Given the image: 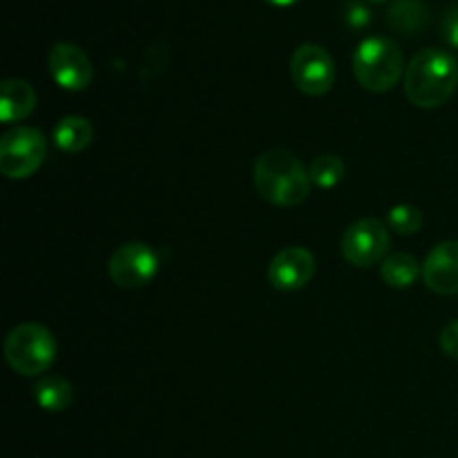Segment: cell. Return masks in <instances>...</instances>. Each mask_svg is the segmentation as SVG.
<instances>
[{
    "instance_id": "obj_1",
    "label": "cell",
    "mask_w": 458,
    "mask_h": 458,
    "mask_svg": "<svg viewBox=\"0 0 458 458\" xmlns=\"http://www.w3.org/2000/svg\"><path fill=\"white\" fill-rule=\"evenodd\" d=\"M458 88V61L445 49H420L405 70V94L416 107L443 106Z\"/></svg>"
},
{
    "instance_id": "obj_2",
    "label": "cell",
    "mask_w": 458,
    "mask_h": 458,
    "mask_svg": "<svg viewBox=\"0 0 458 458\" xmlns=\"http://www.w3.org/2000/svg\"><path fill=\"white\" fill-rule=\"evenodd\" d=\"M253 182L259 197L276 206L302 204L311 191V177L295 155L268 150L255 161Z\"/></svg>"
},
{
    "instance_id": "obj_3",
    "label": "cell",
    "mask_w": 458,
    "mask_h": 458,
    "mask_svg": "<svg viewBox=\"0 0 458 458\" xmlns=\"http://www.w3.org/2000/svg\"><path fill=\"white\" fill-rule=\"evenodd\" d=\"M405 74V58L392 38L371 36L353 52V76L367 92H389Z\"/></svg>"
},
{
    "instance_id": "obj_4",
    "label": "cell",
    "mask_w": 458,
    "mask_h": 458,
    "mask_svg": "<svg viewBox=\"0 0 458 458\" xmlns=\"http://www.w3.org/2000/svg\"><path fill=\"white\" fill-rule=\"evenodd\" d=\"M4 358L16 374H45L56 360V340L43 325L25 322L9 331L4 340Z\"/></svg>"
},
{
    "instance_id": "obj_5",
    "label": "cell",
    "mask_w": 458,
    "mask_h": 458,
    "mask_svg": "<svg viewBox=\"0 0 458 458\" xmlns=\"http://www.w3.org/2000/svg\"><path fill=\"white\" fill-rule=\"evenodd\" d=\"M47 141L36 128H12L0 139V173L9 179H27L43 165Z\"/></svg>"
},
{
    "instance_id": "obj_6",
    "label": "cell",
    "mask_w": 458,
    "mask_h": 458,
    "mask_svg": "<svg viewBox=\"0 0 458 458\" xmlns=\"http://www.w3.org/2000/svg\"><path fill=\"white\" fill-rule=\"evenodd\" d=\"M295 88L307 97H322L335 83V63L325 47L316 43L300 45L291 58Z\"/></svg>"
},
{
    "instance_id": "obj_7",
    "label": "cell",
    "mask_w": 458,
    "mask_h": 458,
    "mask_svg": "<svg viewBox=\"0 0 458 458\" xmlns=\"http://www.w3.org/2000/svg\"><path fill=\"white\" fill-rule=\"evenodd\" d=\"M159 271V255L143 242L123 244L112 253L107 273L121 289H141L150 284Z\"/></svg>"
},
{
    "instance_id": "obj_8",
    "label": "cell",
    "mask_w": 458,
    "mask_h": 458,
    "mask_svg": "<svg viewBox=\"0 0 458 458\" xmlns=\"http://www.w3.org/2000/svg\"><path fill=\"white\" fill-rule=\"evenodd\" d=\"M389 231L380 219H360L344 231L340 250L349 264L369 268L387 255Z\"/></svg>"
},
{
    "instance_id": "obj_9",
    "label": "cell",
    "mask_w": 458,
    "mask_h": 458,
    "mask_svg": "<svg viewBox=\"0 0 458 458\" xmlns=\"http://www.w3.org/2000/svg\"><path fill=\"white\" fill-rule=\"evenodd\" d=\"M49 74L67 92H81L92 83V61L74 43H56L49 49Z\"/></svg>"
},
{
    "instance_id": "obj_10",
    "label": "cell",
    "mask_w": 458,
    "mask_h": 458,
    "mask_svg": "<svg viewBox=\"0 0 458 458\" xmlns=\"http://www.w3.org/2000/svg\"><path fill=\"white\" fill-rule=\"evenodd\" d=\"M316 273V259L311 250L302 246L282 249L268 264V282L277 291H300L311 282Z\"/></svg>"
},
{
    "instance_id": "obj_11",
    "label": "cell",
    "mask_w": 458,
    "mask_h": 458,
    "mask_svg": "<svg viewBox=\"0 0 458 458\" xmlns=\"http://www.w3.org/2000/svg\"><path fill=\"white\" fill-rule=\"evenodd\" d=\"M423 280L438 295L458 293V242L434 246L423 262Z\"/></svg>"
},
{
    "instance_id": "obj_12",
    "label": "cell",
    "mask_w": 458,
    "mask_h": 458,
    "mask_svg": "<svg viewBox=\"0 0 458 458\" xmlns=\"http://www.w3.org/2000/svg\"><path fill=\"white\" fill-rule=\"evenodd\" d=\"M36 92L27 81L7 79L0 85V119L4 123L22 121L34 112Z\"/></svg>"
},
{
    "instance_id": "obj_13",
    "label": "cell",
    "mask_w": 458,
    "mask_h": 458,
    "mask_svg": "<svg viewBox=\"0 0 458 458\" xmlns=\"http://www.w3.org/2000/svg\"><path fill=\"white\" fill-rule=\"evenodd\" d=\"M429 21V12L423 0H396L387 12V22L401 34H419Z\"/></svg>"
},
{
    "instance_id": "obj_14",
    "label": "cell",
    "mask_w": 458,
    "mask_h": 458,
    "mask_svg": "<svg viewBox=\"0 0 458 458\" xmlns=\"http://www.w3.org/2000/svg\"><path fill=\"white\" fill-rule=\"evenodd\" d=\"M94 130L83 116H65L54 128V143L63 152H81L92 143Z\"/></svg>"
},
{
    "instance_id": "obj_15",
    "label": "cell",
    "mask_w": 458,
    "mask_h": 458,
    "mask_svg": "<svg viewBox=\"0 0 458 458\" xmlns=\"http://www.w3.org/2000/svg\"><path fill=\"white\" fill-rule=\"evenodd\" d=\"M34 401L45 411H63L74 401V387L61 376H45L36 383Z\"/></svg>"
},
{
    "instance_id": "obj_16",
    "label": "cell",
    "mask_w": 458,
    "mask_h": 458,
    "mask_svg": "<svg viewBox=\"0 0 458 458\" xmlns=\"http://www.w3.org/2000/svg\"><path fill=\"white\" fill-rule=\"evenodd\" d=\"M383 282L392 289H407L423 276V267L416 262L414 255L410 253H394L380 267Z\"/></svg>"
},
{
    "instance_id": "obj_17",
    "label": "cell",
    "mask_w": 458,
    "mask_h": 458,
    "mask_svg": "<svg viewBox=\"0 0 458 458\" xmlns=\"http://www.w3.org/2000/svg\"><path fill=\"white\" fill-rule=\"evenodd\" d=\"M309 177L311 183H316L318 188H335L344 177V164L340 157L335 155H322L318 159H313L311 168H309Z\"/></svg>"
},
{
    "instance_id": "obj_18",
    "label": "cell",
    "mask_w": 458,
    "mask_h": 458,
    "mask_svg": "<svg viewBox=\"0 0 458 458\" xmlns=\"http://www.w3.org/2000/svg\"><path fill=\"white\" fill-rule=\"evenodd\" d=\"M387 224L398 235H414L423 226V213L411 204H398L387 213Z\"/></svg>"
},
{
    "instance_id": "obj_19",
    "label": "cell",
    "mask_w": 458,
    "mask_h": 458,
    "mask_svg": "<svg viewBox=\"0 0 458 458\" xmlns=\"http://www.w3.org/2000/svg\"><path fill=\"white\" fill-rule=\"evenodd\" d=\"M441 31L443 38L458 49V4H452L445 13H443L441 21Z\"/></svg>"
},
{
    "instance_id": "obj_20",
    "label": "cell",
    "mask_w": 458,
    "mask_h": 458,
    "mask_svg": "<svg viewBox=\"0 0 458 458\" xmlns=\"http://www.w3.org/2000/svg\"><path fill=\"white\" fill-rule=\"evenodd\" d=\"M438 343H441V349H443V353H445V356H450V358H454V360H458V320L450 322L447 327H443Z\"/></svg>"
},
{
    "instance_id": "obj_21",
    "label": "cell",
    "mask_w": 458,
    "mask_h": 458,
    "mask_svg": "<svg viewBox=\"0 0 458 458\" xmlns=\"http://www.w3.org/2000/svg\"><path fill=\"white\" fill-rule=\"evenodd\" d=\"M347 21H349V25H353V27H365L367 22H369V12H367L365 4L352 3L347 9Z\"/></svg>"
},
{
    "instance_id": "obj_22",
    "label": "cell",
    "mask_w": 458,
    "mask_h": 458,
    "mask_svg": "<svg viewBox=\"0 0 458 458\" xmlns=\"http://www.w3.org/2000/svg\"><path fill=\"white\" fill-rule=\"evenodd\" d=\"M264 3L273 4V7H291V4L300 3V0H264Z\"/></svg>"
},
{
    "instance_id": "obj_23",
    "label": "cell",
    "mask_w": 458,
    "mask_h": 458,
    "mask_svg": "<svg viewBox=\"0 0 458 458\" xmlns=\"http://www.w3.org/2000/svg\"><path fill=\"white\" fill-rule=\"evenodd\" d=\"M367 3H376V4H380V3H387V0H367Z\"/></svg>"
}]
</instances>
